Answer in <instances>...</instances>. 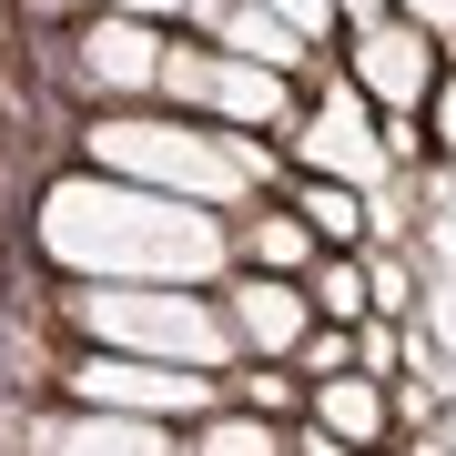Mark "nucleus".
<instances>
[{
    "mask_svg": "<svg viewBox=\"0 0 456 456\" xmlns=\"http://www.w3.org/2000/svg\"><path fill=\"white\" fill-rule=\"evenodd\" d=\"M314 152H325V163H345V173H375V163H386V142H375V122H365V102L355 92H325V142H314Z\"/></svg>",
    "mask_w": 456,
    "mask_h": 456,
    "instance_id": "nucleus-1",
    "label": "nucleus"
},
{
    "mask_svg": "<svg viewBox=\"0 0 456 456\" xmlns=\"http://www.w3.org/2000/svg\"><path fill=\"white\" fill-rule=\"evenodd\" d=\"M314 426H335V436H375V426H386L375 375H325V386H314Z\"/></svg>",
    "mask_w": 456,
    "mask_h": 456,
    "instance_id": "nucleus-2",
    "label": "nucleus"
},
{
    "mask_svg": "<svg viewBox=\"0 0 456 456\" xmlns=\"http://www.w3.org/2000/svg\"><path fill=\"white\" fill-rule=\"evenodd\" d=\"M294 203H305V224L335 233V244H355V233H365V193H355V183H305Z\"/></svg>",
    "mask_w": 456,
    "mask_h": 456,
    "instance_id": "nucleus-3",
    "label": "nucleus"
},
{
    "mask_svg": "<svg viewBox=\"0 0 456 456\" xmlns=\"http://www.w3.org/2000/svg\"><path fill=\"white\" fill-rule=\"evenodd\" d=\"M233 51L264 61V71H294V61H305V41H294L284 20H264V11H233Z\"/></svg>",
    "mask_w": 456,
    "mask_h": 456,
    "instance_id": "nucleus-4",
    "label": "nucleus"
},
{
    "mask_svg": "<svg viewBox=\"0 0 456 456\" xmlns=\"http://www.w3.org/2000/svg\"><path fill=\"white\" fill-rule=\"evenodd\" d=\"M233 325H244V335H264V345H284V335H294L284 284H233Z\"/></svg>",
    "mask_w": 456,
    "mask_h": 456,
    "instance_id": "nucleus-5",
    "label": "nucleus"
},
{
    "mask_svg": "<svg viewBox=\"0 0 456 456\" xmlns=\"http://www.w3.org/2000/svg\"><path fill=\"white\" fill-rule=\"evenodd\" d=\"M365 305H375V284L355 274V264H325V274H314V314H335V325H355Z\"/></svg>",
    "mask_w": 456,
    "mask_h": 456,
    "instance_id": "nucleus-6",
    "label": "nucleus"
},
{
    "mask_svg": "<svg viewBox=\"0 0 456 456\" xmlns=\"http://www.w3.org/2000/svg\"><path fill=\"white\" fill-rule=\"evenodd\" d=\"M193 456H284V436H274L264 416H244V426H213V436H203Z\"/></svg>",
    "mask_w": 456,
    "mask_h": 456,
    "instance_id": "nucleus-7",
    "label": "nucleus"
},
{
    "mask_svg": "<svg viewBox=\"0 0 456 456\" xmlns=\"http://www.w3.org/2000/svg\"><path fill=\"white\" fill-rule=\"evenodd\" d=\"M244 254L254 264H305V233H294L284 213H264V224H244Z\"/></svg>",
    "mask_w": 456,
    "mask_h": 456,
    "instance_id": "nucleus-8",
    "label": "nucleus"
},
{
    "mask_svg": "<svg viewBox=\"0 0 456 456\" xmlns=\"http://www.w3.org/2000/svg\"><path fill=\"white\" fill-rule=\"evenodd\" d=\"M233 395H244V416H284V406H294V386H284V375H244Z\"/></svg>",
    "mask_w": 456,
    "mask_h": 456,
    "instance_id": "nucleus-9",
    "label": "nucleus"
},
{
    "mask_svg": "<svg viewBox=\"0 0 456 456\" xmlns=\"http://www.w3.org/2000/svg\"><path fill=\"white\" fill-rule=\"evenodd\" d=\"M345 365H355V345H345V335H305V375H314V386L345 375Z\"/></svg>",
    "mask_w": 456,
    "mask_h": 456,
    "instance_id": "nucleus-10",
    "label": "nucleus"
},
{
    "mask_svg": "<svg viewBox=\"0 0 456 456\" xmlns=\"http://www.w3.org/2000/svg\"><path fill=\"white\" fill-rule=\"evenodd\" d=\"M71 11H92V0H0V20H71Z\"/></svg>",
    "mask_w": 456,
    "mask_h": 456,
    "instance_id": "nucleus-11",
    "label": "nucleus"
},
{
    "mask_svg": "<svg viewBox=\"0 0 456 456\" xmlns=\"http://www.w3.org/2000/svg\"><path fill=\"white\" fill-rule=\"evenodd\" d=\"M355 365L365 375H395V335H355Z\"/></svg>",
    "mask_w": 456,
    "mask_h": 456,
    "instance_id": "nucleus-12",
    "label": "nucleus"
},
{
    "mask_svg": "<svg viewBox=\"0 0 456 456\" xmlns=\"http://www.w3.org/2000/svg\"><path fill=\"white\" fill-rule=\"evenodd\" d=\"M294 456H345V436H335V426H305V436H294Z\"/></svg>",
    "mask_w": 456,
    "mask_h": 456,
    "instance_id": "nucleus-13",
    "label": "nucleus"
},
{
    "mask_svg": "<svg viewBox=\"0 0 456 456\" xmlns=\"http://www.w3.org/2000/svg\"><path fill=\"white\" fill-rule=\"evenodd\" d=\"M406 11H436V20H446V11H456V0H406Z\"/></svg>",
    "mask_w": 456,
    "mask_h": 456,
    "instance_id": "nucleus-14",
    "label": "nucleus"
},
{
    "mask_svg": "<svg viewBox=\"0 0 456 456\" xmlns=\"http://www.w3.org/2000/svg\"><path fill=\"white\" fill-rule=\"evenodd\" d=\"M446 142H456V92H446Z\"/></svg>",
    "mask_w": 456,
    "mask_h": 456,
    "instance_id": "nucleus-15",
    "label": "nucleus"
}]
</instances>
